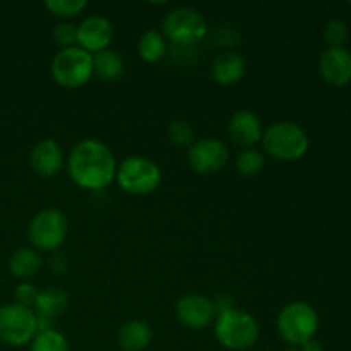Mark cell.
<instances>
[{
  "mask_svg": "<svg viewBox=\"0 0 351 351\" xmlns=\"http://www.w3.org/2000/svg\"><path fill=\"white\" fill-rule=\"evenodd\" d=\"M115 156L105 143L82 139L72 147L67 158V170L72 182L86 191H103L117 177Z\"/></svg>",
  "mask_w": 351,
  "mask_h": 351,
  "instance_id": "6da1fadb",
  "label": "cell"
},
{
  "mask_svg": "<svg viewBox=\"0 0 351 351\" xmlns=\"http://www.w3.org/2000/svg\"><path fill=\"white\" fill-rule=\"evenodd\" d=\"M215 336L221 346L232 351L252 348L259 339V324L249 312L230 311L219 312L215 321Z\"/></svg>",
  "mask_w": 351,
  "mask_h": 351,
  "instance_id": "7a4b0ae2",
  "label": "cell"
},
{
  "mask_svg": "<svg viewBox=\"0 0 351 351\" xmlns=\"http://www.w3.org/2000/svg\"><path fill=\"white\" fill-rule=\"evenodd\" d=\"M263 146L269 156L280 161L300 160L308 151V136L298 123L276 122L263 134Z\"/></svg>",
  "mask_w": 351,
  "mask_h": 351,
  "instance_id": "3957f363",
  "label": "cell"
},
{
  "mask_svg": "<svg viewBox=\"0 0 351 351\" xmlns=\"http://www.w3.org/2000/svg\"><path fill=\"white\" fill-rule=\"evenodd\" d=\"M276 328L281 339L298 348L314 339L319 329V315L312 305L305 302H291L280 311Z\"/></svg>",
  "mask_w": 351,
  "mask_h": 351,
  "instance_id": "277c9868",
  "label": "cell"
},
{
  "mask_svg": "<svg viewBox=\"0 0 351 351\" xmlns=\"http://www.w3.org/2000/svg\"><path fill=\"white\" fill-rule=\"evenodd\" d=\"M53 81L67 89H77L93 77V55L75 47L62 48L50 65Z\"/></svg>",
  "mask_w": 351,
  "mask_h": 351,
  "instance_id": "5b68a950",
  "label": "cell"
},
{
  "mask_svg": "<svg viewBox=\"0 0 351 351\" xmlns=\"http://www.w3.org/2000/svg\"><path fill=\"white\" fill-rule=\"evenodd\" d=\"M117 184L132 195H149L161 185V170L153 160L129 156L117 168Z\"/></svg>",
  "mask_w": 351,
  "mask_h": 351,
  "instance_id": "8992f818",
  "label": "cell"
},
{
  "mask_svg": "<svg viewBox=\"0 0 351 351\" xmlns=\"http://www.w3.org/2000/svg\"><path fill=\"white\" fill-rule=\"evenodd\" d=\"M69 233L67 216L60 209H41L27 225V239L38 252H57Z\"/></svg>",
  "mask_w": 351,
  "mask_h": 351,
  "instance_id": "52a82bcc",
  "label": "cell"
},
{
  "mask_svg": "<svg viewBox=\"0 0 351 351\" xmlns=\"http://www.w3.org/2000/svg\"><path fill=\"white\" fill-rule=\"evenodd\" d=\"M208 33V23L199 10L192 7H178L165 16L161 24V34L165 40L178 45L191 47L201 41Z\"/></svg>",
  "mask_w": 351,
  "mask_h": 351,
  "instance_id": "ba28073f",
  "label": "cell"
},
{
  "mask_svg": "<svg viewBox=\"0 0 351 351\" xmlns=\"http://www.w3.org/2000/svg\"><path fill=\"white\" fill-rule=\"evenodd\" d=\"M38 335V315L33 308L19 304L0 307V341L7 346L29 345Z\"/></svg>",
  "mask_w": 351,
  "mask_h": 351,
  "instance_id": "9c48e42d",
  "label": "cell"
},
{
  "mask_svg": "<svg viewBox=\"0 0 351 351\" xmlns=\"http://www.w3.org/2000/svg\"><path fill=\"white\" fill-rule=\"evenodd\" d=\"M187 160L195 173L215 175L226 167L230 160V151L223 141L202 139L189 147Z\"/></svg>",
  "mask_w": 351,
  "mask_h": 351,
  "instance_id": "30bf717a",
  "label": "cell"
},
{
  "mask_svg": "<svg viewBox=\"0 0 351 351\" xmlns=\"http://www.w3.org/2000/svg\"><path fill=\"white\" fill-rule=\"evenodd\" d=\"M175 312H177L178 321L185 328L194 329V331L208 328L218 317L215 300L199 293H187L178 298L177 305H175Z\"/></svg>",
  "mask_w": 351,
  "mask_h": 351,
  "instance_id": "8fae6325",
  "label": "cell"
},
{
  "mask_svg": "<svg viewBox=\"0 0 351 351\" xmlns=\"http://www.w3.org/2000/svg\"><path fill=\"white\" fill-rule=\"evenodd\" d=\"M113 38V26L106 17L89 16L77 26V47L95 55L106 50Z\"/></svg>",
  "mask_w": 351,
  "mask_h": 351,
  "instance_id": "7c38bea8",
  "label": "cell"
},
{
  "mask_svg": "<svg viewBox=\"0 0 351 351\" xmlns=\"http://www.w3.org/2000/svg\"><path fill=\"white\" fill-rule=\"evenodd\" d=\"M319 71L328 84L346 86L351 81V53L345 47H329L319 58Z\"/></svg>",
  "mask_w": 351,
  "mask_h": 351,
  "instance_id": "4fadbf2b",
  "label": "cell"
},
{
  "mask_svg": "<svg viewBox=\"0 0 351 351\" xmlns=\"http://www.w3.org/2000/svg\"><path fill=\"white\" fill-rule=\"evenodd\" d=\"M29 163L34 173L50 178L64 167V149L55 139H41L31 149Z\"/></svg>",
  "mask_w": 351,
  "mask_h": 351,
  "instance_id": "5bb4252c",
  "label": "cell"
},
{
  "mask_svg": "<svg viewBox=\"0 0 351 351\" xmlns=\"http://www.w3.org/2000/svg\"><path fill=\"white\" fill-rule=\"evenodd\" d=\"M228 132L233 143L249 149V147L256 146L257 143L263 141L264 129L263 122L256 113L250 112V110H239L230 119Z\"/></svg>",
  "mask_w": 351,
  "mask_h": 351,
  "instance_id": "9a60e30c",
  "label": "cell"
},
{
  "mask_svg": "<svg viewBox=\"0 0 351 351\" xmlns=\"http://www.w3.org/2000/svg\"><path fill=\"white\" fill-rule=\"evenodd\" d=\"M245 58L237 51H225L211 64V77L221 86H233L245 74Z\"/></svg>",
  "mask_w": 351,
  "mask_h": 351,
  "instance_id": "2e32d148",
  "label": "cell"
},
{
  "mask_svg": "<svg viewBox=\"0 0 351 351\" xmlns=\"http://www.w3.org/2000/svg\"><path fill=\"white\" fill-rule=\"evenodd\" d=\"M69 307V295L58 287H47L40 290L36 302H34V314L40 321H53L58 315L64 314Z\"/></svg>",
  "mask_w": 351,
  "mask_h": 351,
  "instance_id": "e0dca14e",
  "label": "cell"
},
{
  "mask_svg": "<svg viewBox=\"0 0 351 351\" xmlns=\"http://www.w3.org/2000/svg\"><path fill=\"white\" fill-rule=\"evenodd\" d=\"M41 266H43L41 254L33 247H21L9 257L10 274L21 281H27L36 276Z\"/></svg>",
  "mask_w": 351,
  "mask_h": 351,
  "instance_id": "ac0fdd59",
  "label": "cell"
},
{
  "mask_svg": "<svg viewBox=\"0 0 351 351\" xmlns=\"http://www.w3.org/2000/svg\"><path fill=\"white\" fill-rule=\"evenodd\" d=\"M153 332L143 321H129L117 332V345L123 351H143L149 346Z\"/></svg>",
  "mask_w": 351,
  "mask_h": 351,
  "instance_id": "d6986e66",
  "label": "cell"
},
{
  "mask_svg": "<svg viewBox=\"0 0 351 351\" xmlns=\"http://www.w3.org/2000/svg\"><path fill=\"white\" fill-rule=\"evenodd\" d=\"M123 69L125 64L119 51L106 48L93 55V74L103 82L117 81L123 74Z\"/></svg>",
  "mask_w": 351,
  "mask_h": 351,
  "instance_id": "ffe728a7",
  "label": "cell"
},
{
  "mask_svg": "<svg viewBox=\"0 0 351 351\" xmlns=\"http://www.w3.org/2000/svg\"><path fill=\"white\" fill-rule=\"evenodd\" d=\"M137 51H139V57L143 58L147 64H156L167 53V40L161 34V31L158 29H147L146 33H143V36L139 38V43H137Z\"/></svg>",
  "mask_w": 351,
  "mask_h": 351,
  "instance_id": "44dd1931",
  "label": "cell"
},
{
  "mask_svg": "<svg viewBox=\"0 0 351 351\" xmlns=\"http://www.w3.org/2000/svg\"><path fill=\"white\" fill-rule=\"evenodd\" d=\"M264 165H266V158L261 151L249 147V149L240 151V154L237 156L235 167L242 177H257L261 171L264 170Z\"/></svg>",
  "mask_w": 351,
  "mask_h": 351,
  "instance_id": "7402d4cb",
  "label": "cell"
},
{
  "mask_svg": "<svg viewBox=\"0 0 351 351\" xmlns=\"http://www.w3.org/2000/svg\"><path fill=\"white\" fill-rule=\"evenodd\" d=\"M29 351H71V348L67 338L62 332L55 329H45L38 331V335L34 336Z\"/></svg>",
  "mask_w": 351,
  "mask_h": 351,
  "instance_id": "603a6c76",
  "label": "cell"
},
{
  "mask_svg": "<svg viewBox=\"0 0 351 351\" xmlns=\"http://www.w3.org/2000/svg\"><path fill=\"white\" fill-rule=\"evenodd\" d=\"M86 7H88L86 0H47L45 2V9L53 16L62 17V19H71V17L79 16Z\"/></svg>",
  "mask_w": 351,
  "mask_h": 351,
  "instance_id": "cb8c5ba5",
  "label": "cell"
},
{
  "mask_svg": "<svg viewBox=\"0 0 351 351\" xmlns=\"http://www.w3.org/2000/svg\"><path fill=\"white\" fill-rule=\"evenodd\" d=\"M168 139L178 147H191L195 143V130L187 120H173L168 127Z\"/></svg>",
  "mask_w": 351,
  "mask_h": 351,
  "instance_id": "d4e9b609",
  "label": "cell"
},
{
  "mask_svg": "<svg viewBox=\"0 0 351 351\" xmlns=\"http://www.w3.org/2000/svg\"><path fill=\"white\" fill-rule=\"evenodd\" d=\"M53 40L55 43L60 45L62 48L75 47L77 45V26L71 21H62L55 26L53 29Z\"/></svg>",
  "mask_w": 351,
  "mask_h": 351,
  "instance_id": "484cf974",
  "label": "cell"
},
{
  "mask_svg": "<svg viewBox=\"0 0 351 351\" xmlns=\"http://www.w3.org/2000/svg\"><path fill=\"white\" fill-rule=\"evenodd\" d=\"M324 38L329 43V47H343L345 41L348 40V26H346L345 21H329L324 27Z\"/></svg>",
  "mask_w": 351,
  "mask_h": 351,
  "instance_id": "4316f807",
  "label": "cell"
},
{
  "mask_svg": "<svg viewBox=\"0 0 351 351\" xmlns=\"http://www.w3.org/2000/svg\"><path fill=\"white\" fill-rule=\"evenodd\" d=\"M38 293H40V290H38L33 283H29V281H23V283H19L16 287V304L23 305V307H27V308H33L34 302H36L38 298Z\"/></svg>",
  "mask_w": 351,
  "mask_h": 351,
  "instance_id": "83f0119b",
  "label": "cell"
},
{
  "mask_svg": "<svg viewBox=\"0 0 351 351\" xmlns=\"http://www.w3.org/2000/svg\"><path fill=\"white\" fill-rule=\"evenodd\" d=\"M300 351H324V348H322L321 343L314 338V339H311V341L304 343V345L300 346Z\"/></svg>",
  "mask_w": 351,
  "mask_h": 351,
  "instance_id": "f1b7e54d",
  "label": "cell"
},
{
  "mask_svg": "<svg viewBox=\"0 0 351 351\" xmlns=\"http://www.w3.org/2000/svg\"><path fill=\"white\" fill-rule=\"evenodd\" d=\"M60 254L58 252H55V256H53V259H50V271H57V266H58V261H60ZM60 269L62 271H65L67 269V263H62V266H60Z\"/></svg>",
  "mask_w": 351,
  "mask_h": 351,
  "instance_id": "f546056e",
  "label": "cell"
},
{
  "mask_svg": "<svg viewBox=\"0 0 351 351\" xmlns=\"http://www.w3.org/2000/svg\"><path fill=\"white\" fill-rule=\"evenodd\" d=\"M283 351H300V348H293V346H290V348L283 350Z\"/></svg>",
  "mask_w": 351,
  "mask_h": 351,
  "instance_id": "4dcf8cb0",
  "label": "cell"
}]
</instances>
